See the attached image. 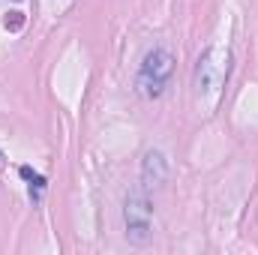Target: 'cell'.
<instances>
[{"mask_svg":"<svg viewBox=\"0 0 258 255\" xmlns=\"http://www.w3.org/2000/svg\"><path fill=\"white\" fill-rule=\"evenodd\" d=\"M174 72V54L168 48H150L138 66L135 87L144 99H159L168 87V78Z\"/></svg>","mask_w":258,"mask_h":255,"instance_id":"obj_1","label":"cell"},{"mask_svg":"<svg viewBox=\"0 0 258 255\" xmlns=\"http://www.w3.org/2000/svg\"><path fill=\"white\" fill-rule=\"evenodd\" d=\"M123 222H126V240L135 246H144L153 237V207L144 186L132 189L123 204Z\"/></svg>","mask_w":258,"mask_h":255,"instance_id":"obj_2","label":"cell"},{"mask_svg":"<svg viewBox=\"0 0 258 255\" xmlns=\"http://www.w3.org/2000/svg\"><path fill=\"white\" fill-rule=\"evenodd\" d=\"M165 180H168V159L159 150H147L141 159V186L150 189V186H162Z\"/></svg>","mask_w":258,"mask_h":255,"instance_id":"obj_3","label":"cell"},{"mask_svg":"<svg viewBox=\"0 0 258 255\" xmlns=\"http://www.w3.org/2000/svg\"><path fill=\"white\" fill-rule=\"evenodd\" d=\"M195 81H198V90H201V93L210 90V87H216V81H219V69H216V63H213V51H204V57L198 60Z\"/></svg>","mask_w":258,"mask_h":255,"instance_id":"obj_4","label":"cell"},{"mask_svg":"<svg viewBox=\"0 0 258 255\" xmlns=\"http://www.w3.org/2000/svg\"><path fill=\"white\" fill-rule=\"evenodd\" d=\"M21 177H24V180H30V198H33V201H39V198H42V189H45V177H42V174H36V171H30L27 165L21 168Z\"/></svg>","mask_w":258,"mask_h":255,"instance_id":"obj_5","label":"cell"},{"mask_svg":"<svg viewBox=\"0 0 258 255\" xmlns=\"http://www.w3.org/2000/svg\"><path fill=\"white\" fill-rule=\"evenodd\" d=\"M3 27H6V30H12V33H15V30H21V27H24V15H21V12H9V15L3 18Z\"/></svg>","mask_w":258,"mask_h":255,"instance_id":"obj_6","label":"cell"}]
</instances>
